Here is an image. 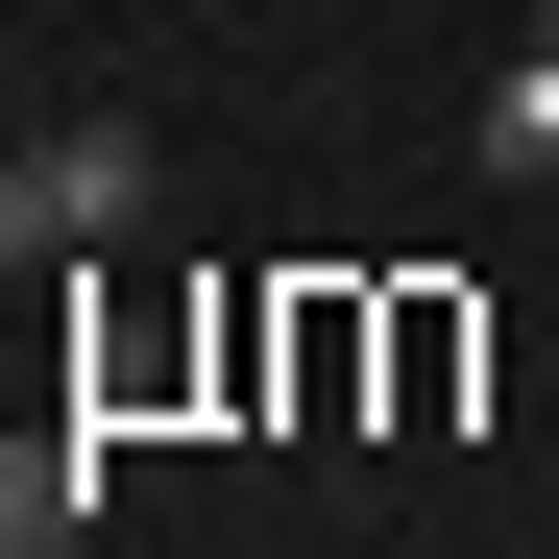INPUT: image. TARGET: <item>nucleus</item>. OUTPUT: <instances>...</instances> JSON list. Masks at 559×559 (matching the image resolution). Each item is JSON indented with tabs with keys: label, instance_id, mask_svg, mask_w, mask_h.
<instances>
[{
	"label": "nucleus",
	"instance_id": "obj_1",
	"mask_svg": "<svg viewBox=\"0 0 559 559\" xmlns=\"http://www.w3.org/2000/svg\"><path fill=\"white\" fill-rule=\"evenodd\" d=\"M0 243H146V122H49V146H0Z\"/></svg>",
	"mask_w": 559,
	"mask_h": 559
},
{
	"label": "nucleus",
	"instance_id": "obj_2",
	"mask_svg": "<svg viewBox=\"0 0 559 559\" xmlns=\"http://www.w3.org/2000/svg\"><path fill=\"white\" fill-rule=\"evenodd\" d=\"M49 535H98V438H0V559H49Z\"/></svg>",
	"mask_w": 559,
	"mask_h": 559
},
{
	"label": "nucleus",
	"instance_id": "obj_3",
	"mask_svg": "<svg viewBox=\"0 0 559 559\" xmlns=\"http://www.w3.org/2000/svg\"><path fill=\"white\" fill-rule=\"evenodd\" d=\"M487 170H559V49H511V73H487Z\"/></svg>",
	"mask_w": 559,
	"mask_h": 559
}]
</instances>
